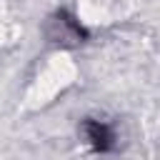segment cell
Returning a JSON list of instances; mask_svg holds the SVG:
<instances>
[{
  "mask_svg": "<svg viewBox=\"0 0 160 160\" xmlns=\"http://www.w3.org/2000/svg\"><path fill=\"white\" fill-rule=\"evenodd\" d=\"M82 138L85 142L90 145L92 152L98 155H105V152H112L118 148V135H115V128L100 118H85L82 120Z\"/></svg>",
  "mask_w": 160,
  "mask_h": 160,
  "instance_id": "cell-1",
  "label": "cell"
}]
</instances>
